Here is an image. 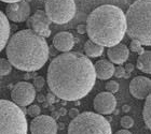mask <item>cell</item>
<instances>
[{
  "mask_svg": "<svg viewBox=\"0 0 151 134\" xmlns=\"http://www.w3.org/2000/svg\"><path fill=\"white\" fill-rule=\"evenodd\" d=\"M96 81L94 65L79 52H67L55 57L47 67V83L55 97L79 101L86 97Z\"/></svg>",
  "mask_w": 151,
  "mask_h": 134,
  "instance_id": "1",
  "label": "cell"
},
{
  "mask_svg": "<svg viewBox=\"0 0 151 134\" xmlns=\"http://www.w3.org/2000/svg\"><path fill=\"white\" fill-rule=\"evenodd\" d=\"M6 55L11 66L17 70L35 72L47 63L49 45L44 38L30 29H24L9 39Z\"/></svg>",
  "mask_w": 151,
  "mask_h": 134,
  "instance_id": "2",
  "label": "cell"
},
{
  "mask_svg": "<svg viewBox=\"0 0 151 134\" xmlns=\"http://www.w3.org/2000/svg\"><path fill=\"white\" fill-rule=\"evenodd\" d=\"M85 26L90 40L109 48L119 44L125 35V13L119 6L103 4L88 14Z\"/></svg>",
  "mask_w": 151,
  "mask_h": 134,
  "instance_id": "3",
  "label": "cell"
},
{
  "mask_svg": "<svg viewBox=\"0 0 151 134\" xmlns=\"http://www.w3.org/2000/svg\"><path fill=\"white\" fill-rule=\"evenodd\" d=\"M151 0H136L125 13L126 32L142 45H151Z\"/></svg>",
  "mask_w": 151,
  "mask_h": 134,
  "instance_id": "4",
  "label": "cell"
},
{
  "mask_svg": "<svg viewBox=\"0 0 151 134\" xmlns=\"http://www.w3.org/2000/svg\"><path fill=\"white\" fill-rule=\"evenodd\" d=\"M28 123L22 107L0 99V134H27Z\"/></svg>",
  "mask_w": 151,
  "mask_h": 134,
  "instance_id": "5",
  "label": "cell"
},
{
  "mask_svg": "<svg viewBox=\"0 0 151 134\" xmlns=\"http://www.w3.org/2000/svg\"><path fill=\"white\" fill-rule=\"evenodd\" d=\"M68 134H112L110 123L97 113L84 112L70 121Z\"/></svg>",
  "mask_w": 151,
  "mask_h": 134,
  "instance_id": "6",
  "label": "cell"
},
{
  "mask_svg": "<svg viewBox=\"0 0 151 134\" xmlns=\"http://www.w3.org/2000/svg\"><path fill=\"white\" fill-rule=\"evenodd\" d=\"M77 6L75 0H47L45 14L51 23L63 25L75 17Z\"/></svg>",
  "mask_w": 151,
  "mask_h": 134,
  "instance_id": "7",
  "label": "cell"
},
{
  "mask_svg": "<svg viewBox=\"0 0 151 134\" xmlns=\"http://www.w3.org/2000/svg\"><path fill=\"white\" fill-rule=\"evenodd\" d=\"M36 98V89L28 82H19L11 91V99L19 107L30 105Z\"/></svg>",
  "mask_w": 151,
  "mask_h": 134,
  "instance_id": "8",
  "label": "cell"
},
{
  "mask_svg": "<svg viewBox=\"0 0 151 134\" xmlns=\"http://www.w3.org/2000/svg\"><path fill=\"white\" fill-rule=\"evenodd\" d=\"M27 27L28 29L32 30L34 32L38 33L42 38L50 37L51 30H50V19L47 18V14L42 10H37L35 14L29 16L27 19Z\"/></svg>",
  "mask_w": 151,
  "mask_h": 134,
  "instance_id": "9",
  "label": "cell"
},
{
  "mask_svg": "<svg viewBox=\"0 0 151 134\" xmlns=\"http://www.w3.org/2000/svg\"><path fill=\"white\" fill-rule=\"evenodd\" d=\"M32 134H56L57 123L51 116L38 115L34 117L29 125Z\"/></svg>",
  "mask_w": 151,
  "mask_h": 134,
  "instance_id": "10",
  "label": "cell"
},
{
  "mask_svg": "<svg viewBox=\"0 0 151 134\" xmlns=\"http://www.w3.org/2000/svg\"><path fill=\"white\" fill-rule=\"evenodd\" d=\"M6 18L13 23H23L30 16V6L25 0L15 3H9L6 6Z\"/></svg>",
  "mask_w": 151,
  "mask_h": 134,
  "instance_id": "11",
  "label": "cell"
},
{
  "mask_svg": "<svg viewBox=\"0 0 151 134\" xmlns=\"http://www.w3.org/2000/svg\"><path fill=\"white\" fill-rule=\"evenodd\" d=\"M93 106H94L96 113L99 115H109V114L114 112V109H116V97L108 91L101 92L95 97Z\"/></svg>",
  "mask_w": 151,
  "mask_h": 134,
  "instance_id": "12",
  "label": "cell"
},
{
  "mask_svg": "<svg viewBox=\"0 0 151 134\" xmlns=\"http://www.w3.org/2000/svg\"><path fill=\"white\" fill-rule=\"evenodd\" d=\"M151 81L146 76H136L129 83V92L138 100H145L150 94Z\"/></svg>",
  "mask_w": 151,
  "mask_h": 134,
  "instance_id": "13",
  "label": "cell"
},
{
  "mask_svg": "<svg viewBox=\"0 0 151 134\" xmlns=\"http://www.w3.org/2000/svg\"><path fill=\"white\" fill-rule=\"evenodd\" d=\"M107 56L109 61L114 65H122L127 60L129 56V50L125 44L119 43L112 47H109L107 50Z\"/></svg>",
  "mask_w": 151,
  "mask_h": 134,
  "instance_id": "14",
  "label": "cell"
},
{
  "mask_svg": "<svg viewBox=\"0 0 151 134\" xmlns=\"http://www.w3.org/2000/svg\"><path fill=\"white\" fill-rule=\"evenodd\" d=\"M73 45H75V38L70 32H58L53 38V46L62 53L70 52Z\"/></svg>",
  "mask_w": 151,
  "mask_h": 134,
  "instance_id": "15",
  "label": "cell"
},
{
  "mask_svg": "<svg viewBox=\"0 0 151 134\" xmlns=\"http://www.w3.org/2000/svg\"><path fill=\"white\" fill-rule=\"evenodd\" d=\"M94 70L96 78L99 79H110V77L113 76V72H114V66L111 63L109 60L101 59L97 60L94 63Z\"/></svg>",
  "mask_w": 151,
  "mask_h": 134,
  "instance_id": "16",
  "label": "cell"
},
{
  "mask_svg": "<svg viewBox=\"0 0 151 134\" xmlns=\"http://www.w3.org/2000/svg\"><path fill=\"white\" fill-rule=\"evenodd\" d=\"M11 34V26L6 14L0 10V52L6 48Z\"/></svg>",
  "mask_w": 151,
  "mask_h": 134,
  "instance_id": "17",
  "label": "cell"
},
{
  "mask_svg": "<svg viewBox=\"0 0 151 134\" xmlns=\"http://www.w3.org/2000/svg\"><path fill=\"white\" fill-rule=\"evenodd\" d=\"M136 67L142 72L146 74L151 73V52L150 50H145L142 54L139 55L136 61Z\"/></svg>",
  "mask_w": 151,
  "mask_h": 134,
  "instance_id": "18",
  "label": "cell"
},
{
  "mask_svg": "<svg viewBox=\"0 0 151 134\" xmlns=\"http://www.w3.org/2000/svg\"><path fill=\"white\" fill-rule=\"evenodd\" d=\"M84 53L88 57L96 58V57H99L103 55V53H104V47L94 43L93 41L88 40L84 43Z\"/></svg>",
  "mask_w": 151,
  "mask_h": 134,
  "instance_id": "19",
  "label": "cell"
},
{
  "mask_svg": "<svg viewBox=\"0 0 151 134\" xmlns=\"http://www.w3.org/2000/svg\"><path fill=\"white\" fill-rule=\"evenodd\" d=\"M145 105L142 109V118L145 121V125L150 130L151 129V96L149 94L145 99Z\"/></svg>",
  "mask_w": 151,
  "mask_h": 134,
  "instance_id": "20",
  "label": "cell"
},
{
  "mask_svg": "<svg viewBox=\"0 0 151 134\" xmlns=\"http://www.w3.org/2000/svg\"><path fill=\"white\" fill-rule=\"evenodd\" d=\"M12 71V66L8 61V59L1 58L0 59V75H8Z\"/></svg>",
  "mask_w": 151,
  "mask_h": 134,
  "instance_id": "21",
  "label": "cell"
},
{
  "mask_svg": "<svg viewBox=\"0 0 151 134\" xmlns=\"http://www.w3.org/2000/svg\"><path fill=\"white\" fill-rule=\"evenodd\" d=\"M129 50H131L132 52H134V53L139 54V55L145 52V50L142 48V45L139 43L138 41H136V40H132V41H131V44H129Z\"/></svg>",
  "mask_w": 151,
  "mask_h": 134,
  "instance_id": "22",
  "label": "cell"
},
{
  "mask_svg": "<svg viewBox=\"0 0 151 134\" xmlns=\"http://www.w3.org/2000/svg\"><path fill=\"white\" fill-rule=\"evenodd\" d=\"M105 88H106V90H107L108 92H110V94H113L119 91V84H118L116 81H111L110 79V81H108L107 83H106Z\"/></svg>",
  "mask_w": 151,
  "mask_h": 134,
  "instance_id": "23",
  "label": "cell"
},
{
  "mask_svg": "<svg viewBox=\"0 0 151 134\" xmlns=\"http://www.w3.org/2000/svg\"><path fill=\"white\" fill-rule=\"evenodd\" d=\"M27 111V114H28L30 117H36V116L40 115V112H41V108L40 106L37 105V104H30L28 105V108L26 109Z\"/></svg>",
  "mask_w": 151,
  "mask_h": 134,
  "instance_id": "24",
  "label": "cell"
},
{
  "mask_svg": "<svg viewBox=\"0 0 151 134\" xmlns=\"http://www.w3.org/2000/svg\"><path fill=\"white\" fill-rule=\"evenodd\" d=\"M121 125L123 127V129H131L134 125V120H133L132 117H129V116H124L121 118V121H120Z\"/></svg>",
  "mask_w": 151,
  "mask_h": 134,
  "instance_id": "25",
  "label": "cell"
},
{
  "mask_svg": "<svg viewBox=\"0 0 151 134\" xmlns=\"http://www.w3.org/2000/svg\"><path fill=\"white\" fill-rule=\"evenodd\" d=\"M44 84H45V81L42 76H36L34 79V87L37 90H41L44 87Z\"/></svg>",
  "mask_w": 151,
  "mask_h": 134,
  "instance_id": "26",
  "label": "cell"
},
{
  "mask_svg": "<svg viewBox=\"0 0 151 134\" xmlns=\"http://www.w3.org/2000/svg\"><path fill=\"white\" fill-rule=\"evenodd\" d=\"M125 74V70L124 68L121 66H118L116 68H114V72H113V76H116V78H121L124 76Z\"/></svg>",
  "mask_w": 151,
  "mask_h": 134,
  "instance_id": "27",
  "label": "cell"
},
{
  "mask_svg": "<svg viewBox=\"0 0 151 134\" xmlns=\"http://www.w3.org/2000/svg\"><path fill=\"white\" fill-rule=\"evenodd\" d=\"M57 98L55 97V94H53L52 92H49V94L45 96V102L49 104V105H51V104H54L55 102H57Z\"/></svg>",
  "mask_w": 151,
  "mask_h": 134,
  "instance_id": "28",
  "label": "cell"
},
{
  "mask_svg": "<svg viewBox=\"0 0 151 134\" xmlns=\"http://www.w3.org/2000/svg\"><path fill=\"white\" fill-rule=\"evenodd\" d=\"M77 31L80 34L86 33V26H85V24H80V25L77 26Z\"/></svg>",
  "mask_w": 151,
  "mask_h": 134,
  "instance_id": "29",
  "label": "cell"
},
{
  "mask_svg": "<svg viewBox=\"0 0 151 134\" xmlns=\"http://www.w3.org/2000/svg\"><path fill=\"white\" fill-rule=\"evenodd\" d=\"M80 113H79V111H78V108H71V109H69V112H68V115H69V117L71 119H73L75 117H77V116L79 115Z\"/></svg>",
  "mask_w": 151,
  "mask_h": 134,
  "instance_id": "30",
  "label": "cell"
},
{
  "mask_svg": "<svg viewBox=\"0 0 151 134\" xmlns=\"http://www.w3.org/2000/svg\"><path fill=\"white\" fill-rule=\"evenodd\" d=\"M124 70H125V72L126 73H131V72L134 70V65H132V63H127L125 66V68H124Z\"/></svg>",
  "mask_w": 151,
  "mask_h": 134,
  "instance_id": "31",
  "label": "cell"
},
{
  "mask_svg": "<svg viewBox=\"0 0 151 134\" xmlns=\"http://www.w3.org/2000/svg\"><path fill=\"white\" fill-rule=\"evenodd\" d=\"M57 113H58V115L60 116H66L67 115V109L65 108V107H60V108H58Z\"/></svg>",
  "mask_w": 151,
  "mask_h": 134,
  "instance_id": "32",
  "label": "cell"
},
{
  "mask_svg": "<svg viewBox=\"0 0 151 134\" xmlns=\"http://www.w3.org/2000/svg\"><path fill=\"white\" fill-rule=\"evenodd\" d=\"M37 101L40 103H43L45 102V97H44L43 94H38L37 96Z\"/></svg>",
  "mask_w": 151,
  "mask_h": 134,
  "instance_id": "33",
  "label": "cell"
},
{
  "mask_svg": "<svg viewBox=\"0 0 151 134\" xmlns=\"http://www.w3.org/2000/svg\"><path fill=\"white\" fill-rule=\"evenodd\" d=\"M114 134H132L129 130H126V129H123V130H119V131H116Z\"/></svg>",
  "mask_w": 151,
  "mask_h": 134,
  "instance_id": "34",
  "label": "cell"
},
{
  "mask_svg": "<svg viewBox=\"0 0 151 134\" xmlns=\"http://www.w3.org/2000/svg\"><path fill=\"white\" fill-rule=\"evenodd\" d=\"M51 117H52V118L55 120V119H57L58 117H60V116L58 115V113H57L56 111H53V112H52V115H51Z\"/></svg>",
  "mask_w": 151,
  "mask_h": 134,
  "instance_id": "35",
  "label": "cell"
},
{
  "mask_svg": "<svg viewBox=\"0 0 151 134\" xmlns=\"http://www.w3.org/2000/svg\"><path fill=\"white\" fill-rule=\"evenodd\" d=\"M0 1L6 3H15V2H19V1H22V0H0Z\"/></svg>",
  "mask_w": 151,
  "mask_h": 134,
  "instance_id": "36",
  "label": "cell"
},
{
  "mask_svg": "<svg viewBox=\"0 0 151 134\" xmlns=\"http://www.w3.org/2000/svg\"><path fill=\"white\" fill-rule=\"evenodd\" d=\"M129 109H131V107H129V105H123L122 106V111L124 113H127L129 112Z\"/></svg>",
  "mask_w": 151,
  "mask_h": 134,
  "instance_id": "37",
  "label": "cell"
},
{
  "mask_svg": "<svg viewBox=\"0 0 151 134\" xmlns=\"http://www.w3.org/2000/svg\"><path fill=\"white\" fill-rule=\"evenodd\" d=\"M57 128L60 129V130H63V129H65V125H64L63 122H60V123H58V125H57Z\"/></svg>",
  "mask_w": 151,
  "mask_h": 134,
  "instance_id": "38",
  "label": "cell"
}]
</instances>
